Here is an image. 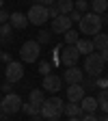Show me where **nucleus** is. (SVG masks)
Here are the masks:
<instances>
[{"label": "nucleus", "mask_w": 108, "mask_h": 121, "mask_svg": "<svg viewBox=\"0 0 108 121\" xmlns=\"http://www.w3.org/2000/svg\"><path fill=\"white\" fill-rule=\"evenodd\" d=\"M58 15H60V13L56 11V7H54V4H52V7H48V17H50V20H54V17H58Z\"/></svg>", "instance_id": "473e14b6"}, {"label": "nucleus", "mask_w": 108, "mask_h": 121, "mask_svg": "<svg viewBox=\"0 0 108 121\" xmlns=\"http://www.w3.org/2000/svg\"><path fill=\"white\" fill-rule=\"evenodd\" d=\"M0 108H2V115H15L22 110V97L17 93H7L2 99H0Z\"/></svg>", "instance_id": "20e7f679"}, {"label": "nucleus", "mask_w": 108, "mask_h": 121, "mask_svg": "<svg viewBox=\"0 0 108 121\" xmlns=\"http://www.w3.org/2000/svg\"><path fill=\"white\" fill-rule=\"evenodd\" d=\"M50 71H52V63H48V60H41V63H39V73L48 76Z\"/></svg>", "instance_id": "bb28decb"}, {"label": "nucleus", "mask_w": 108, "mask_h": 121, "mask_svg": "<svg viewBox=\"0 0 108 121\" xmlns=\"http://www.w3.org/2000/svg\"><path fill=\"white\" fill-rule=\"evenodd\" d=\"M45 102V95H43V89H35V91H30V95H28V104H35V106H41Z\"/></svg>", "instance_id": "6ab92c4d"}, {"label": "nucleus", "mask_w": 108, "mask_h": 121, "mask_svg": "<svg viewBox=\"0 0 108 121\" xmlns=\"http://www.w3.org/2000/svg\"><path fill=\"white\" fill-rule=\"evenodd\" d=\"M104 78H106V80H108V71H106V76H104Z\"/></svg>", "instance_id": "c03bdc74"}, {"label": "nucleus", "mask_w": 108, "mask_h": 121, "mask_svg": "<svg viewBox=\"0 0 108 121\" xmlns=\"http://www.w3.org/2000/svg\"><path fill=\"white\" fill-rule=\"evenodd\" d=\"M60 84H63V78L56 73H48L43 76V91H50V93H56V91H60Z\"/></svg>", "instance_id": "9d476101"}, {"label": "nucleus", "mask_w": 108, "mask_h": 121, "mask_svg": "<svg viewBox=\"0 0 108 121\" xmlns=\"http://www.w3.org/2000/svg\"><path fill=\"white\" fill-rule=\"evenodd\" d=\"M69 121H82L80 117H69Z\"/></svg>", "instance_id": "58836bf2"}, {"label": "nucleus", "mask_w": 108, "mask_h": 121, "mask_svg": "<svg viewBox=\"0 0 108 121\" xmlns=\"http://www.w3.org/2000/svg\"><path fill=\"white\" fill-rule=\"evenodd\" d=\"M91 41H93V50H97V52H102V50L108 48V35L106 33H97Z\"/></svg>", "instance_id": "2eb2a0df"}, {"label": "nucleus", "mask_w": 108, "mask_h": 121, "mask_svg": "<svg viewBox=\"0 0 108 121\" xmlns=\"http://www.w3.org/2000/svg\"><path fill=\"white\" fill-rule=\"evenodd\" d=\"M4 76L9 82H17L24 78V65L20 63V60H11V63H7V69H4Z\"/></svg>", "instance_id": "6e6552de"}, {"label": "nucleus", "mask_w": 108, "mask_h": 121, "mask_svg": "<svg viewBox=\"0 0 108 121\" xmlns=\"http://www.w3.org/2000/svg\"><path fill=\"white\" fill-rule=\"evenodd\" d=\"M0 60H2V50H0Z\"/></svg>", "instance_id": "79ce46f5"}, {"label": "nucleus", "mask_w": 108, "mask_h": 121, "mask_svg": "<svg viewBox=\"0 0 108 121\" xmlns=\"http://www.w3.org/2000/svg\"><path fill=\"white\" fill-rule=\"evenodd\" d=\"M9 24H11L13 28L22 30V28H26V26H28V17H26V13L15 11V13H11V15H9Z\"/></svg>", "instance_id": "ddd939ff"}, {"label": "nucleus", "mask_w": 108, "mask_h": 121, "mask_svg": "<svg viewBox=\"0 0 108 121\" xmlns=\"http://www.w3.org/2000/svg\"><path fill=\"white\" fill-rule=\"evenodd\" d=\"M0 117H4V115H2V108H0Z\"/></svg>", "instance_id": "37998d69"}, {"label": "nucleus", "mask_w": 108, "mask_h": 121, "mask_svg": "<svg viewBox=\"0 0 108 121\" xmlns=\"http://www.w3.org/2000/svg\"><path fill=\"white\" fill-rule=\"evenodd\" d=\"M67 17H69V20H71V24H73V22H80V17H82V13H78V11L73 9V11H71V13L67 15Z\"/></svg>", "instance_id": "c756f323"}, {"label": "nucleus", "mask_w": 108, "mask_h": 121, "mask_svg": "<svg viewBox=\"0 0 108 121\" xmlns=\"http://www.w3.org/2000/svg\"><path fill=\"white\" fill-rule=\"evenodd\" d=\"M41 119H43L41 115H35V117H33V121H41Z\"/></svg>", "instance_id": "4c0bfd02"}, {"label": "nucleus", "mask_w": 108, "mask_h": 121, "mask_svg": "<svg viewBox=\"0 0 108 121\" xmlns=\"http://www.w3.org/2000/svg\"><path fill=\"white\" fill-rule=\"evenodd\" d=\"M99 56H102L104 63H108V48H106V50H102V52H99Z\"/></svg>", "instance_id": "c9c22d12"}, {"label": "nucleus", "mask_w": 108, "mask_h": 121, "mask_svg": "<svg viewBox=\"0 0 108 121\" xmlns=\"http://www.w3.org/2000/svg\"><path fill=\"white\" fill-rule=\"evenodd\" d=\"M95 99H97V108H102L108 115V89H102L99 91V97H95Z\"/></svg>", "instance_id": "aec40b11"}, {"label": "nucleus", "mask_w": 108, "mask_h": 121, "mask_svg": "<svg viewBox=\"0 0 108 121\" xmlns=\"http://www.w3.org/2000/svg\"><path fill=\"white\" fill-rule=\"evenodd\" d=\"M84 80V71L80 67H67L65 69V82L67 84H82Z\"/></svg>", "instance_id": "9b49d317"}, {"label": "nucleus", "mask_w": 108, "mask_h": 121, "mask_svg": "<svg viewBox=\"0 0 108 121\" xmlns=\"http://www.w3.org/2000/svg\"><path fill=\"white\" fill-rule=\"evenodd\" d=\"M71 28V20L67 15H58V17L52 20V26H50V33H56V35H63Z\"/></svg>", "instance_id": "1a4fd4ad"}, {"label": "nucleus", "mask_w": 108, "mask_h": 121, "mask_svg": "<svg viewBox=\"0 0 108 121\" xmlns=\"http://www.w3.org/2000/svg\"><path fill=\"white\" fill-rule=\"evenodd\" d=\"M76 50H78L80 54H91V52H95L93 50V41H91V39H78V41H76Z\"/></svg>", "instance_id": "dca6fc26"}, {"label": "nucleus", "mask_w": 108, "mask_h": 121, "mask_svg": "<svg viewBox=\"0 0 108 121\" xmlns=\"http://www.w3.org/2000/svg\"><path fill=\"white\" fill-rule=\"evenodd\" d=\"M65 110V102L60 97H48L41 104V117L43 119H58Z\"/></svg>", "instance_id": "7ed1b4c3"}, {"label": "nucleus", "mask_w": 108, "mask_h": 121, "mask_svg": "<svg viewBox=\"0 0 108 121\" xmlns=\"http://www.w3.org/2000/svg\"><path fill=\"white\" fill-rule=\"evenodd\" d=\"M82 86H84V91L86 89H95V78H84L82 80Z\"/></svg>", "instance_id": "c85d7f7f"}, {"label": "nucleus", "mask_w": 108, "mask_h": 121, "mask_svg": "<svg viewBox=\"0 0 108 121\" xmlns=\"http://www.w3.org/2000/svg\"><path fill=\"white\" fill-rule=\"evenodd\" d=\"M26 17H28V22L30 24H35V26H41V24H45L50 17H48V7H43V4H33L28 9V13H26Z\"/></svg>", "instance_id": "423d86ee"}, {"label": "nucleus", "mask_w": 108, "mask_h": 121, "mask_svg": "<svg viewBox=\"0 0 108 121\" xmlns=\"http://www.w3.org/2000/svg\"><path fill=\"white\" fill-rule=\"evenodd\" d=\"M39 54H41V45L37 41H24L20 48V56L24 63H35L39 58Z\"/></svg>", "instance_id": "39448f33"}, {"label": "nucleus", "mask_w": 108, "mask_h": 121, "mask_svg": "<svg viewBox=\"0 0 108 121\" xmlns=\"http://www.w3.org/2000/svg\"><path fill=\"white\" fill-rule=\"evenodd\" d=\"M39 45L41 43H50L52 41V33H50V30H41V33H37V39H35Z\"/></svg>", "instance_id": "b1692460"}, {"label": "nucleus", "mask_w": 108, "mask_h": 121, "mask_svg": "<svg viewBox=\"0 0 108 121\" xmlns=\"http://www.w3.org/2000/svg\"><path fill=\"white\" fill-rule=\"evenodd\" d=\"M78 33L80 35H91L95 37L97 33H102V17L97 13H82V17L78 22Z\"/></svg>", "instance_id": "f257e3e1"}, {"label": "nucleus", "mask_w": 108, "mask_h": 121, "mask_svg": "<svg viewBox=\"0 0 108 121\" xmlns=\"http://www.w3.org/2000/svg\"><path fill=\"white\" fill-rule=\"evenodd\" d=\"M63 35H65V45H76V41L80 39V33L73 30V28H69L67 33H63Z\"/></svg>", "instance_id": "4be33fe9"}, {"label": "nucleus", "mask_w": 108, "mask_h": 121, "mask_svg": "<svg viewBox=\"0 0 108 121\" xmlns=\"http://www.w3.org/2000/svg\"><path fill=\"white\" fill-rule=\"evenodd\" d=\"M2 2H4V0H0V9H2Z\"/></svg>", "instance_id": "a19ab883"}, {"label": "nucleus", "mask_w": 108, "mask_h": 121, "mask_svg": "<svg viewBox=\"0 0 108 121\" xmlns=\"http://www.w3.org/2000/svg\"><path fill=\"white\" fill-rule=\"evenodd\" d=\"M84 93H86V91H84L82 84H69V86H67V99H69V102H76V104H78V102L84 97Z\"/></svg>", "instance_id": "f8f14e48"}, {"label": "nucleus", "mask_w": 108, "mask_h": 121, "mask_svg": "<svg viewBox=\"0 0 108 121\" xmlns=\"http://www.w3.org/2000/svg\"><path fill=\"white\" fill-rule=\"evenodd\" d=\"M78 58H80V52L76 50V45H63V48H60L58 60H60L63 67H76Z\"/></svg>", "instance_id": "0eeeda50"}, {"label": "nucleus", "mask_w": 108, "mask_h": 121, "mask_svg": "<svg viewBox=\"0 0 108 121\" xmlns=\"http://www.w3.org/2000/svg\"><path fill=\"white\" fill-rule=\"evenodd\" d=\"M67 117H82L84 112H82V108H80V104H76V102H69V104H65V110H63Z\"/></svg>", "instance_id": "a211bd4d"}, {"label": "nucleus", "mask_w": 108, "mask_h": 121, "mask_svg": "<svg viewBox=\"0 0 108 121\" xmlns=\"http://www.w3.org/2000/svg\"><path fill=\"white\" fill-rule=\"evenodd\" d=\"M56 0H37V4H43V7H52Z\"/></svg>", "instance_id": "f704fd0d"}, {"label": "nucleus", "mask_w": 108, "mask_h": 121, "mask_svg": "<svg viewBox=\"0 0 108 121\" xmlns=\"http://www.w3.org/2000/svg\"><path fill=\"white\" fill-rule=\"evenodd\" d=\"M95 89H108V80L104 78V76H99V78H95Z\"/></svg>", "instance_id": "cd10ccee"}, {"label": "nucleus", "mask_w": 108, "mask_h": 121, "mask_svg": "<svg viewBox=\"0 0 108 121\" xmlns=\"http://www.w3.org/2000/svg\"><path fill=\"white\" fill-rule=\"evenodd\" d=\"M73 9L78 11V13H84L89 9V2H86V0H76V2H73Z\"/></svg>", "instance_id": "a878e982"}, {"label": "nucleus", "mask_w": 108, "mask_h": 121, "mask_svg": "<svg viewBox=\"0 0 108 121\" xmlns=\"http://www.w3.org/2000/svg\"><path fill=\"white\" fill-rule=\"evenodd\" d=\"M80 119H82V121H99V117H95V112H91V115H82Z\"/></svg>", "instance_id": "72a5a7b5"}, {"label": "nucleus", "mask_w": 108, "mask_h": 121, "mask_svg": "<svg viewBox=\"0 0 108 121\" xmlns=\"http://www.w3.org/2000/svg\"><path fill=\"white\" fill-rule=\"evenodd\" d=\"M54 7H56V11H58L60 15H69V13L73 11V0H56Z\"/></svg>", "instance_id": "f3484780"}, {"label": "nucleus", "mask_w": 108, "mask_h": 121, "mask_svg": "<svg viewBox=\"0 0 108 121\" xmlns=\"http://www.w3.org/2000/svg\"><path fill=\"white\" fill-rule=\"evenodd\" d=\"M2 60H4V63H11V56H9L7 52H2Z\"/></svg>", "instance_id": "e433bc0d"}, {"label": "nucleus", "mask_w": 108, "mask_h": 121, "mask_svg": "<svg viewBox=\"0 0 108 121\" xmlns=\"http://www.w3.org/2000/svg\"><path fill=\"white\" fill-rule=\"evenodd\" d=\"M104 69H106V63L102 60V56H99V52H91V54H86V58H84V76H89V78H99V76L104 73Z\"/></svg>", "instance_id": "f03ea898"}, {"label": "nucleus", "mask_w": 108, "mask_h": 121, "mask_svg": "<svg viewBox=\"0 0 108 121\" xmlns=\"http://www.w3.org/2000/svg\"><path fill=\"white\" fill-rule=\"evenodd\" d=\"M22 110H24L28 117H35V115H41V106H35V104H22Z\"/></svg>", "instance_id": "5701e85b"}, {"label": "nucleus", "mask_w": 108, "mask_h": 121, "mask_svg": "<svg viewBox=\"0 0 108 121\" xmlns=\"http://www.w3.org/2000/svg\"><path fill=\"white\" fill-rule=\"evenodd\" d=\"M99 121H108V115H104V117H99Z\"/></svg>", "instance_id": "ea45409f"}, {"label": "nucleus", "mask_w": 108, "mask_h": 121, "mask_svg": "<svg viewBox=\"0 0 108 121\" xmlns=\"http://www.w3.org/2000/svg\"><path fill=\"white\" fill-rule=\"evenodd\" d=\"M11 33H13V26H11L9 22H7V24H2V26H0V41H7Z\"/></svg>", "instance_id": "393cba45"}, {"label": "nucleus", "mask_w": 108, "mask_h": 121, "mask_svg": "<svg viewBox=\"0 0 108 121\" xmlns=\"http://www.w3.org/2000/svg\"><path fill=\"white\" fill-rule=\"evenodd\" d=\"M78 104H80V108H82L84 115H91V112H95V110H97V99H95V97H91V95H84Z\"/></svg>", "instance_id": "4468645a"}, {"label": "nucleus", "mask_w": 108, "mask_h": 121, "mask_svg": "<svg viewBox=\"0 0 108 121\" xmlns=\"http://www.w3.org/2000/svg\"><path fill=\"white\" fill-rule=\"evenodd\" d=\"M0 89L4 91V95H7V93H13V91H11V89H13V82H9V80H7V82L0 84Z\"/></svg>", "instance_id": "2f4dec72"}, {"label": "nucleus", "mask_w": 108, "mask_h": 121, "mask_svg": "<svg viewBox=\"0 0 108 121\" xmlns=\"http://www.w3.org/2000/svg\"><path fill=\"white\" fill-rule=\"evenodd\" d=\"M50 121H56V119H50Z\"/></svg>", "instance_id": "a18cd8bd"}, {"label": "nucleus", "mask_w": 108, "mask_h": 121, "mask_svg": "<svg viewBox=\"0 0 108 121\" xmlns=\"http://www.w3.org/2000/svg\"><path fill=\"white\" fill-rule=\"evenodd\" d=\"M35 2H37V0H35Z\"/></svg>", "instance_id": "49530a36"}, {"label": "nucleus", "mask_w": 108, "mask_h": 121, "mask_svg": "<svg viewBox=\"0 0 108 121\" xmlns=\"http://www.w3.org/2000/svg\"><path fill=\"white\" fill-rule=\"evenodd\" d=\"M106 35H108V33H106Z\"/></svg>", "instance_id": "de8ad7c7"}, {"label": "nucleus", "mask_w": 108, "mask_h": 121, "mask_svg": "<svg viewBox=\"0 0 108 121\" xmlns=\"http://www.w3.org/2000/svg\"><path fill=\"white\" fill-rule=\"evenodd\" d=\"M91 13H97V15H102V13H106V9H108V0H93L91 2Z\"/></svg>", "instance_id": "412c9836"}, {"label": "nucleus", "mask_w": 108, "mask_h": 121, "mask_svg": "<svg viewBox=\"0 0 108 121\" xmlns=\"http://www.w3.org/2000/svg\"><path fill=\"white\" fill-rule=\"evenodd\" d=\"M9 15H11L9 11H4V9H0V26H2V24H7V22H9Z\"/></svg>", "instance_id": "7c9ffc66"}]
</instances>
